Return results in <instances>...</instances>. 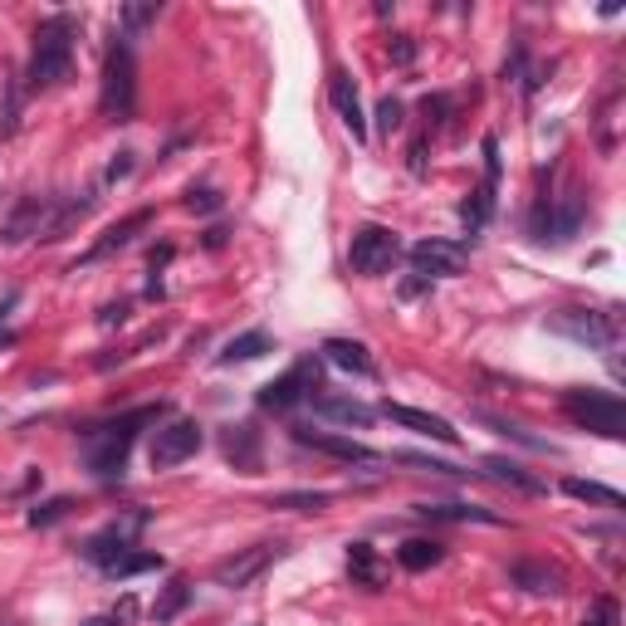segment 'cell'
I'll list each match as a JSON object with an SVG mask.
<instances>
[{
	"instance_id": "6da1fadb",
	"label": "cell",
	"mask_w": 626,
	"mask_h": 626,
	"mask_svg": "<svg viewBox=\"0 0 626 626\" xmlns=\"http://www.w3.org/2000/svg\"><path fill=\"white\" fill-rule=\"evenodd\" d=\"M162 416V406H137L118 421H103V426H89L84 431V460L98 480H118L123 465H128V450H133V436L142 426H152Z\"/></svg>"
},
{
	"instance_id": "7a4b0ae2",
	"label": "cell",
	"mask_w": 626,
	"mask_h": 626,
	"mask_svg": "<svg viewBox=\"0 0 626 626\" xmlns=\"http://www.w3.org/2000/svg\"><path fill=\"white\" fill-rule=\"evenodd\" d=\"M74 40H79V20H74V15H49L45 25L35 30L25 84H30L35 93L64 84V79H69V69H74Z\"/></svg>"
},
{
	"instance_id": "3957f363",
	"label": "cell",
	"mask_w": 626,
	"mask_h": 626,
	"mask_svg": "<svg viewBox=\"0 0 626 626\" xmlns=\"http://www.w3.org/2000/svg\"><path fill=\"white\" fill-rule=\"evenodd\" d=\"M98 113L108 123H133V113H137V59H133V40H123V35H113L108 59H103Z\"/></svg>"
},
{
	"instance_id": "277c9868",
	"label": "cell",
	"mask_w": 626,
	"mask_h": 626,
	"mask_svg": "<svg viewBox=\"0 0 626 626\" xmlns=\"http://www.w3.org/2000/svg\"><path fill=\"white\" fill-rule=\"evenodd\" d=\"M563 411L568 421L592 431V436H607V441H622L626 436V406L617 392H597V387H568L563 392Z\"/></svg>"
},
{
	"instance_id": "5b68a950",
	"label": "cell",
	"mask_w": 626,
	"mask_h": 626,
	"mask_svg": "<svg viewBox=\"0 0 626 626\" xmlns=\"http://www.w3.org/2000/svg\"><path fill=\"white\" fill-rule=\"evenodd\" d=\"M397 260H402V235L387 230V225H362L353 235V245H348V265L362 279H382Z\"/></svg>"
},
{
	"instance_id": "8992f818",
	"label": "cell",
	"mask_w": 626,
	"mask_h": 626,
	"mask_svg": "<svg viewBox=\"0 0 626 626\" xmlns=\"http://www.w3.org/2000/svg\"><path fill=\"white\" fill-rule=\"evenodd\" d=\"M548 328L582 343V348H592V353H607V348L622 343V323L612 313H597V309H563L548 318Z\"/></svg>"
},
{
	"instance_id": "52a82bcc",
	"label": "cell",
	"mask_w": 626,
	"mask_h": 626,
	"mask_svg": "<svg viewBox=\"0 0 626 626\" xmlns=\"http://www.w3.org/2000/svg\"><path fill=\"white\" fill-rule=\"evenodd\" d=\"M289 548L284 543H255V548H240V553H230V558H221L216 568H211V578L221 582V587H230V592H245V587H255V582L265 578L269 563H279Z\"/></svg>"
},
{
	"instance_id": "ba28073f",
	"label": "cell",
	"mask_w": 626,
	"mask_h": 626,
	"mask_svg": "<svg viewBox=\"0 0 626 626\" xmlns=\"http://www.w3.org/2000/svg\"><path fill=\"white\" fill-rule=\"evenodd\" d=\"M318 377H323L318 358H299L294 367H289V372H284V377L265 382L255 402L265 406V411H289V406H299V402H313V392H318Z\"/></svg>"
},
{
	"instance_id": "9c48e42d",
	"label": "cell",
	"mask_w": 626,
	"mask_h": 626,
	"mask_svg": "<svg viewBox=\"0 0 626 626\" xmlns=\"http://www.w3.org/2000/svg\"><path fill=\"white\" fill-rule=\"evenodd\" d=\"M206 446V431H201V421H167L162 431H157V441H152V470H177L186 465L196 450Z\"/></svg>"
},
{
	"instance_id": "30bf717a",
	"label": "cell",
	"mask_w": 626,
	"mask_h": 626,
	"mask_svg": "<svg viewBox=\"0 0 626 626\" xmlns=\"http://www.w3.org/2000/svg\"><path fill=\"white\" fill-rule=\"evenodd\" d=\"M470 265V250L455 240H416L411 245V274L421 279H455Z\"/></svg>"
},
{
	"instance_id": "8fae6325",
	"label": "cell",
	"mask_w": 626,
	"mask_h": 626,
	"mask_svg": "<svg viewBox=\"0 0 626 626\" xmlns=\"http://www.w3.org/2000/svg\"><path fill=\"white\" fill-rule=\"evenodd\" d=\"M142 524H147V514H142V509H133V514H123V519L103 524V529H98V534H93L89 543L79 548V553H84L89 563H98V568H103V563H113V558H123V553L133 548V538L142 534Z\"/></svg>"
},
{
	"instance_id": "7c38bea8",
	"label": "cell",
	"mask_w": 626,
	"mask_h": 626,
	"mask_svg": "<svg viewBox=\"0 0 626 626\" xmlns=\"http://www.w3.org/2000/svg\"><path fill=\"white\" fill-rule=\"evenodd\" d=\"M294 441L318 450V455H333V460H343V465H362V470H377V465H382V455H377L372 446H362V441H353V436H333V431L294 426Z\"/></svg>"
},
{
	"instance_id": "4fadbf2b",
	"label": "cell",
	"mask_w": 626,
	"mask_h": 626,
	"mask_svg": "<svg viewBox=\"0 0 626 626\" xmlns=\"http://www.w3.org/2000/svg\"><path fill=\"white\" fill-rule=\"evenodd\" d=\"M54 211V196H20L15 211L0 225V245H25V240H40Z\"/></svg>"
},
{
	"instance_id": "5bb4252c",
	"label": "cell",
	"mask_w": 626,
	"mask_h": 626,
	"mask_svg": "<svg viewBox=\"0 0 626 626\" xmlns=\"http://www.w3.org/2000/svg\"><path fill=\"white\" fill-rule=\"evenodd\" d=\"M147 225H152V211H133V216H123L118 225H108V230L93 240L89 255H84V260H74V274H79V269H89V265H98V260H108V255H118V250H128Z\"/></svg>"
},
{
	"instance_id": "9a60e30c",
	"label": "cell",
	"mask_w": 626,
	"mask_h": 626,
	"mask_svg": "<svg viewBox=\"0 0 626 626\" xmlns=\"http://www.w3.org/2000/svg\"><path fill=\"white\" fill-rule=\"evenodd\" d=\"M328 103H333V113L348 123V133L367 142V118H362V98H358V84H353V74L348 69H333L328 74Z\"/></svg>"
},
{
	"instance_id": "2e32d148",
	"label": "cell",
	"mask_w": 626,
	"mask_h": 626,
	"mask_svg": "<svg viewBox=\"0 0 626 626\" xmlns=\"http://www.w3.org/2000/svg\"><path fill=\"white\" fill-rule=\"evenodd\" d=\"M382 416H392L397 426H406V431H416V436H431V441H441V446H455V441H460V431L450 426L446 416H431V411H416V406L382 402Z\"/></svg>"
},
{
	"instance_id": "e0dca14e",
	"label": "cell",
	"mask_w": 626,
	"mask_h": 626,
	"mask_svg": "<svg viewBox=\"0 0 626 626\" xmlns=\"http://www.w3.org/2000/svg\"><path fill=\"white\" fill-rule=\"evenodd\" d=\"M348 573H353V582L367 587V592H382L387 578H392V568L382 563V553H377L372 543H348Z\"/></svg>"
},
{
	"instance_id": "ac0fdd59",
	"label": "cell",
	"mask_w": 626,
	"mask_h": 626,
	"mask_svg": "<svg viewBox=\"0 0 626 626\" xmlns=\"http://www.w3.org/2000/svg\"><path fill=\"white\" fill-rule=\"evenodd\" d=\"M582 221H587V196L582 191H573L558 211H548V225H543V240L548 245H568L573 235L582 230Z\"/></svg>"
},
{
	"instance_id": "d6986e66",
	"label": "cell",
	"mask_w": 626,
	"mask_h": 626,
	"mask_svg": "<svg viewBox=\"0 0 626 626\" xmlns=\"http://www.w3.org/2000/svg\"><path fill=\"white\" fill-rule=\"evenodd\" d=\"M313 416H323V421H338V426H358L367 431L372 426V406L353 402V397H333V392H323V397H313Z\"/></svg>"
},
{
	"instance_id": "ffe728a7",
	"label": "cell",
	"mask_w": 626,
	"mask_h": 626,
	"mask_svg": "<svg viewBox=\"0 0 626 626\" xmlns=\"http://www.w3.org/2000/svg\"><path fill=\"white\" fill-rule=\"evenodd\" d=\"M411 509L431 524H504L494 509H480V504H411Z\"/></svg>"
},
{
	"instance_id": "44dd1931",
	"label": "cell",
	"mask_w": 626,
	"mask_h": 626,
	"mask_svg": "<svg viewBox=\"0 0 626 626\" xmlns=\"http://www.w3.org/2000/svg\"><path fill=\"white\" fill-rule=\"evenodd\" d=\"M323 358L333 362V367H343V372H353V377H377L372 353H367L362 343H353V338H328V343H323Z\"/></svg>"
},
{
	"instance_id": "7402d4cb",
	"label": "cell",
	"mask_w": 626,
	"mask_h": 626,
	"mask_svg": "<svg viewBox=\"0 0 626 626\" xmlns=\"http://www.w3.org/2000/svg\"><path fill=\"white\" fill-rule=\"evenodd\" d=\"M397 563H402L406 573H431L436 563H446V548L436 538H406L402 548H397Z\"/></svg>"
},
{
	"instance_id": "603a6c76",
	"label": "cell",
	"mask_w": 626,
	"mask_h": 626,
	"mask_svg": "<svg viewBox=\"0 0 626 626\" xmlns=\"http://www.w3.org/2000/svg\"><path fill=\"white\" fill-rule=\"evenodd\" d=\"M265 353H274V338H269L265 328H250V333L230 338V343H225V353L216 362L230 367V362H255V358H265Z\"/></svg>"
},
{
	"instance_id": "cb8c5ba5",
	"label": "cell",
	"mask_w": 626,
	"mask_h": 626,
	"mask_svg": "<svg viewBox=\"0 0 626 626\" xmlns=\"http://www.w3.org/2000/svg\"><path fill=\"white\" fill-rule=\"evenodd\" d=\"M480 470H485L490 480H499V485H514V490H524V494L543 490V480H538V475H529V470H524V465H514V460H499V455L480 460Z\"/></svg>"
},
{
	"instance_id": "d4e9b609",
	"label": "cell",
	"mask_w": 626,
	"mask_h": 626,
	"mask_svg": "<svg viewBox=\"0 0 626 626\" xmlns=\"http://www.w3.org/2000/svg\"><path fill=\"white\" fill-rule=\"evenodd\" d=\"M186 602H191V582L172 578L167 587H162V592H157V602H152V622H157V626L177 622L181 612H186Z\"/></svg>"
},
{
	"instance_id": "484cf974",
	"label": "cell",
	"mask_w": 626,
	"mask_h": 626,
	"mask_svg": "<svg viewBox=\"0 0 626 626\" xmlns=\"http://www.w3.org/2000/svg\"><path fill=\"white\" fill-rule=\"evenodd\" d=\"M494 191H499V181H485V186H475V191H470V201L460 206V221H465V230H470V235L490 225V216H494Z\"/></svg>"
},
{
	"instance_id": "4316f807",
	"label": "cell",
	"mask_w": 626,
	"mask_h": 626,
	"mask_svg": "<svg viewBox=\"0 0 626 626\" xmlns=\"http://www.w3.org/2000/svg\"><path fill=\"white\" fill-rule=\"evenodd\" d=\"M225 455L245 470V475H255V465H260V446H255V431L250 426H230V436H225Z\"/></svg>"
},
{
	"instance_id": "83f0119b",
	"label": "cell",
	"mask_w": 626,
	"mask_h": 626,
	"mask_svg": "<svg viewBox=\"0 0 626 626\" xmlns=\"http://www.w3.org/2000/svg\"><path fill=\"white\" fill-rule=\"evenodd\" d=\"M162 568V558L157 553H137V548H128L123 558H113V563H103V573L113 582H123V578H137V573H157Z\"/></svg>"
},
{
	"instance_id": "f1b7e54d",
	"label": "cell",
	"mask_w": 626,
	"mask_h": 626,
	"mask_svg": "<svg viewBox=\"0 0 626 626\" xmlns=\"http://www.w3.org/2000/svg\"><path fill=\"white\" fill-rule=\"evenodd\" d=\"M563 490L573 494V499H582V504H597V509H626L622 494L597 485V480H563Z\"/></svg>"
},
{
	"instance_id": "f546056e",
	"label": "cell",
	"mask_w": 626,
	"mask_h": 626,
	"mask_svg": "<svg viewBox=\"0 0 626 626\" xmlns=\"http://www.w3.org/2000/svg\"><path fill=\"white\" fill-rule=\"evenodd\" d=\"M157 15H162V0H137V5H123V10H118V25H123L118 35H123V40H133V35H142V30L157 20Z\"/></svg>"
},
{
	"instance_id": "4dcf8cb0",
	"label": "cell",
	"mask_w": 626,
	"mask_h": 626,
	"mask_svg": "<svg viewBox=\"0 0 626 626\" xmlns=\"http://www.w3.org/2000/svg\"><path fill=\"white\" fill-rule=\"evenodd\" d=\"M514 582L529 592H563V578L553 568H538V563H514Z\"/></svg>"
},
{
	"instance_id": "1f68e13d",
	"label": "cell",
	"mask_w": 626,
	"mask_h": 626,
	"mask_svg": "<svg viewBox=\"0 0 626 626\" xmlns=\"http://www.w3.org/2000/svg\"><path fill=\"white\" fill-rule=\"evenodd\" d=\"M69 509H74V499H45V504H35L25 519H30V529H49V524H59V519H69Z\"/></svg>"
},
{
	"instance_id": "d6a6232c",
	"label": "cell",
	"mask_w": 626,
	"mask_h": 626,
	"mask_svg": "<svg viewBox=\"0 0 626 626\" xmlns=\"http://www.w3.org/2000/svg\"><path fill=\"white\" fill-rule=\"evenodd\" d=\"M20 133V84L10 79L5 84V103H0V137H15Z\"/></svg>"
},
{
	"instance_id": "836d02e7",
	"label": "cell",
	"mask_w": 626,
	"mask_h": 626,
	"mask_svg": "<svg viewBox=\"0 0 626 626\" xmlns=\"http://www.w3.org/2000/svg\"><path fill=\"white\" fill-rule=\"evenodd\" d=\"M221 206H225V196L216 186H191V191H186V211H191V216H211V211H221Z\"/></svg>"
},
{
	"instance_id": "e575fe53",
	"label": "cell",
	"mask_w": 626,
	"mask_h": 626,
	"mask_svg": "<svg viewBox=\"0 0 626 626\" xmlns=\"http://www.w3.org/2000/svg\"><path fill=\"white\" fill-rule=\"evenodd\" d=\"M582 626H622V607H617V597H597V602L582 612Z\"/></svg>"
},
{
	"instance_id": "d590c367",
	"label": "cell",
	"mask_w": 626,
	"mask_h": 626,
	"mask_svg": "<svg viewBox=\"0 0 626 626\" xmlns=\"http://www.w3.org/2000/svg\"><path fill=\"white\" fill-rule=\"evenodd\" d=\"M323 504H328V494L323 490H299V494H274V499H269V509H313V514H318V509H323Z\"/></svg>"
},
{
	"instance_id": "8d00e7d4",
	"label": "cell",
	"mask_w": 626,
	"mask_h": 626,
	"mask_svg": "<svg viewBox=\"0 0 626 626\" xmlns=\"http://www.w3.org/2000/svg\"><path fill=\"white\" fill-rule=\"evenodd\" d=\"M402 123H406L402 98H382V103H377V128L392 137V133H402Z\"/></svg>"
},
{
	"instance_id": "74e56055",
	"label": "cell",
	"mask_w": 626,
	"mask_h": 626,
	"mask_svg": "<svg viewBox=\"0 0 626 626\" xmlns=\"http://www.w3.org/2000/svg\"><path fill=\"white\" fill-rule=\"evenodd\" d=\"M128 177H133V152H118V157L108 162L103 181H108V186H118V181H128Z\"/></svg>"
},
{
	"instance_id": "f35d334b",
	"label": "cell",
	"mask_w": 626,
	"mask_h": 626,
	"mask_svg": "<svg viewBox=\"0 0 626 626\" xmlns=\"http://www.w3.org/2000/svg\"><path fill=\"white\" fill-rule=\"evenodd\" d=\"M421 113H426V123H436V128H441V123H446V113H450V98H446V93L426 98V103H421Z\"/></svg>"
},
{
	"instance_id": "ab89813d",
	"label": "cell",
	"mask_w": 626,
	"mask_h": 626,
	"mask_svg": "<svg viewBox=\"0 0 626 626\" xmlns=\"http://www.w3.org/2000/svg\"><path fill=\"white\" fill-rule=\"evenodd\" d=\"M123 318H128V304H108V309L98 313V323H103V328H113V323H123Z\"/></svg>"
},
{
	"instance_id": "60d3db41",
	"label": "cell",
	"mask_w": 626,
	"mask_h": 626,
	"mask_svg": "<svg viewBox=\"0 0 626 626\" xmlns=\"http://www.w3.org/2000/svg\"><path fill=\"white\" fill-rule=\"evenodd\" d=\"M392 59H397V64H411V59H416V45H411L406 35H397V45H392Z\"/></svg>"
},
{
	"instance_id": "b9f144b4",
	"label": "cell",
	"mask_w": 626,
	"mask_h": 626,
	"mask_svg": "<svg viewBox=\"0 0 626 626\" xmlns=\"http://www.w3.org/2000/svg\"><path fill=\"white\" fill-rule=\"evenodd\" d=\"M411 172H426V142H411Z\"/></svg>"
},
{
	"instance_id": "7bdbcfd3",
	"label": "cell",
	"mask_w": 626,
	"mask_h": 626,
	"mask_svg": "<svg viewBox=\"0 0 626 626\" xmlns=\"http://www.w3.org/2000/svg\"><path fill=\"white\" fill-rule=\"evenodd\" d=\"M84 626H123V617H118V612H103V617H89Z\"/></svg>"
},
{
	"instance_id": "ee69618b",
	"label": "cell",
	"mask_w": 626,
	"mask_h": 626,
	"mask_svg": "<svg viewBox=\"0 0 626 626\" xmlns=\"http://www.w3.org/2000/svg\"><path fill=\"white\" fill-rule=\"evenodd\" d=\"M206 245H211V250H221V245H225V230H221V225H211V230H206Z\"/></svg>"
},
{
	"instance_id": "f6af8a7d",
	"label": "cell",
	"mask_w": 626,
	"mask_h": 626,
	"mask_svg": "<svg viewBox=\"0 0 626 626\" xmlns=\"http://www.w3.org/2000/svg\"><path fill=\"white\" fill-rule=\"evenodd\" d=\"M15 309V294H5V299H0V323H5V313Z\"/></svg>"
}]
</instances>
